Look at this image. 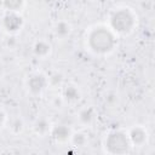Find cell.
Segmentation results:
<instances>
[{
	"label": "cell",
	"mask_w": 155,
	"mask_h": 155,
	"mask_svg": "<svg viewBox=\"0 0 155 155\" xmlns=\"http://www.w3.org/2000/svg\"><path fill=\"white\" fill-rule=\"evenodd\" d=\"M117 44L116 34L105 25H94L86 33V47L94 54H108Z\"/></svg>",
	"instance_id": "1"
},
{
	"label": "cell",
	"mask_w": 155,
	"mask_h": 155,
	"mask_svg": "<svg viewBox=\"0 0 155 155\" xmlns=\"http://www.w3.org/2000/svg\"><path fill=\"white\" fill-rule=\"evenodd\" d=\"M25 87L31 96H41L48 87V78L41 71H34L28 75L25 80Z\"/></svg>",
	"instance_id": "4"
},
{
	"label": "cell",
	"mask_w": 155,
	"mask_h": 155,
	"mask_svg": "<svg viewBox=\"0 0 155 155\" xmlns=\"http://www.w3.org/2000/svg\"><path fill=\"white\" fill-rule=\"evenodd\" d=\"M71 33V25L69 22L67 21H59L54 24V28H53V34L56 38L63 40L65 38H68Z\"/></svg>",
	"instance_id": "10"
},
{
	"label": "cell",
	"mask_w": 155,
	"mask_h": 155,
	"mask_svg": "<svg viewBox=\"0 0 155 155\" xmlns=\"http://www.w3.org/2000/svg\"><path fill=\"white\" fill-rule=\"evenodd\" d=\"M70 140L74 145L76 147H84L86 143H87V137L85 133L82 132H75V133H71V137H70Z\"/></svg>",
	"instance_id": "14"
},
{
	"label": "cell",
	"mask_w": 155,
	"mask_h": 155,
	"mask_svg": "<svg viewBox=\"0 0 155 155\" xmlns=\"http://www.w3.org/2000/svg\"><path fill=\"white\" fill-rule=\"evenodd\" d=\"M10 128H11V131L13 133H21L22 130H23V121H22V119H19V117L13 119L11 121V124H10Z\"/></svg>",
	"instance_id": "16"
},
{
	"label": "cell",
	"mask_w": 155,
	"mask_h": 155,
	"mask_svg": "<svg viewBox=\"0 0 155 155\" xmlns=\"http://www.w3.org/2000/svg\"><path fill=\"white\" fill-rule=\"evenodd\" d=\"M137 23V15L130 7H117L109 15V28L119 35H127L133 31Z\"/></svg>",
	"instance_id": "2"
},
{
	"label": "cell",
	"mask_w": 155,
	"mask_h": 155,
	"mask_svg": "<svg viewBox=\"0 0 155 155\" xmlns=\"http://www.w3.org/2000/svg\"><path fill=\"white\" fill-rule=\"evenodd\" d=\"M33 52L36 57L45 59L51 53V45L46 40H38L33 45Z\"/></svg>",
	"instance_id": "9"
},
{
	"label": "cell",
	"mask_w": 155,
	"mask_h": 155,
	"mask_svg": "<svg viewBox=\"0 0 155 155\" xmlns=\"http://www.w3.org/2000/svg\"><path fill=\"white\" fill-rule=\"evenodd\" d=\"M48 78V86H62L63 84V75L61 73H53Z\"/></svg>",
	"instance_id": "15"
},
{
	"label": "cell",
	"mask_w": 155,
	"mask_h": 155,
	"mask_svg": "<svg viewBox=\"0 0 155 155\" xmlns=\"http://www.w3.org/2000/svg\"><path fill=\"white\" fill-rule=\"evenodd\" d=\"M62 98L68 103H76L81 98V92L76 85L68 84L62 88Z\"/></svg>",
	"instance_id": "8"
},
{
	"label": "cell",
	"mask_w": 155,
	"mask_h": 155,
	"mask_svg": "<svg viewBox=\"0 0 155 155\" xmlns=\"http://www.w3.org/2000/svg\"><path fill=\"white\" fill-rule=\"evenodd\" d=\"M51 136L53 137V139L58 143H65L68 140H70V137H71V130L65 126V125H56L51 128L50 131Z\"/></svg>",
	"instance_id": "7"
},
{
	"label": "cell",
	"mask_w": 155,
	"mask_h": 155,
	"mask_svg": "<svg viewBox=\"0 0 155 155\" xmlns=\"http://www.w3.org/2000/svg\"><path fill=\"white\" fill-rule=\"evenodd\" d=\"M147 138H148L147 130L144 127H142V126L132 127L130 133H128L130 143L133 144V145H137V147H142L147 142Z\"/></svg>",
	"instance_id": "6"
},
{
	"label": "cell",
	"mask_w": 155,
	"mask_h": 155,
	"mask_svg": "<svg viewBox=\"0 0 155 155\" xmlns=\"http://www.w3.org/2000/svg\"><path fill=\"white\" fill-rule=\"evenodd\" d=\"M104 145L111 153H125L127 151V148L131 145V143L128 134L124 133L122 131H111L107 134Z\"/></svg>",
	"instance_id": "3"
},
{
	"label": "cell",
	"mask_w": 155,
	"mask_h": 155,
	"mask_svg": "<svg viewBox=\"0 0 155 155\" xmlns=\"http://www.w3.org/2000/svg\"><path fill=\"white\" fill-rule=\"evenodd\" d=\"M79 120L84 125H91L96 119V110L93 107H85L79 111Z\"/></svg>",
	"instance_id": "12"
},
{
	"label": "cell",
	"mask_w": 155,
	"mask_h": 155,
	"mask_svg": "<svg viewBox=\"0 0 155 155\" xmlns=\"http://www.w3.org/2000/svg\"><path fill=\"white\" fill-rule=\"evenodd\" d=\"M24 0H2V7L6 12H21L24 7Z\"/></svg>",
	"instance_id": "13"
},
{
	"label": "cell",
	"mask_w": 155,
	"mask_h": 155,
	"mask_svg": "<svg viewBox=\"0 0 155 155\" xmlns=\"http://www.w3.org/2000/svg\"><path fill=\"white\" fill-rule=\"evenodd\" d=\"M52 126L50 124V121L46 117H38L34 124H33V130L38 136H45L47 133H50Z\"/></svg>",
	"instance_id": "11"
},
{
	"label": "cell",
	"mask_w": 155,
	"mask_h": 155,
	"mask_svg": "<svg viewBox=\"0 0 155 155\" xmlns=\"http://www.w3.org/2000/svg\"><path fill=\"white\" fill-rule=\"evenodd\" d=\"M24 21L18 12H5L1 18V28L7 34H16L23 28Z\"/></svg>",
	"instance_id": "5"
},
{
	"label": "cell",
	"mask_w": 155,
	"mask_h": 155,
	"mask_svg": "<svg viewBox=\"0 0 155 155\" xmlns=\"http://www.w3.org/2000/svg\"><path fill=\"white\" fill-rule=\"evenodd\" d=\"M5 122H6V113L0 108V128L5 125Z\"/></svg>",
	"instance_id": "17"
}]
</instances>
